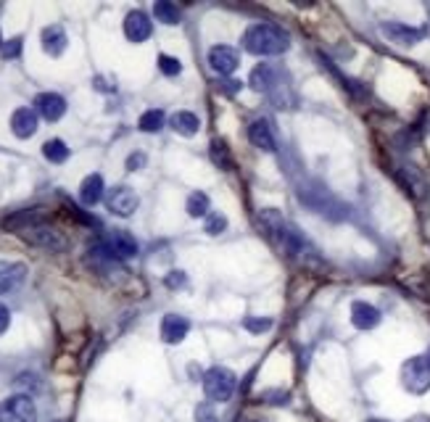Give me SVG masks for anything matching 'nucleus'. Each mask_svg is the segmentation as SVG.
Segmentation results:
<instances>
[{"label":"nucleus","instance_id":"24","mask_svg":"<svg viewBox=\"0 0 430 422\" xmlns=\"http://www.w3.org/2000/svg\"><path fill=\"white\" fill-rule=\"evenodd\" d=\"M187 214L196 216V219H201V216L206 219V214H209V196L201 193V190L190 193V198H187Z\"/></svg>","mask_w":430,"mask_h":422},{"label":"nucleus","instance_id":"27","mask_svg":"<svg viewBox=\"0 0 430 422\" xmlns=\"http://www.w3.org/2000/svg\"><path fill=\"white\" fill-rule=\"evenodd\" d=\"M243 328L253 335H259V333H267L272 328V319L270 317H246L243 319Z\"/></svg>","mask_w":430,"mask_h":422},{"label":"nucleus","instance_id":"32","mask_svg":"<svg viewBox=\"0 0 430 422\" xmlns=\"http://www.w3.org/2000/svg\"><path fill=\"white\" fill-rule=\"evenodd\" d=\"M143 164H145V156H143V153H132L130 159H127V169H130V172H138Z\"/></svg>","mask_w":430,"mask_h":422},{"label":"nucleus","instance_id":"20","mask_svg":"<svg viewBox=\"0 0 430 422\" xmlns=\"http://www.w3.org/2000/svg\"><path fill=\"white\" fill-rule=\"evenodd\" d=\"M201 127L198 122V116L193 111H177L172 116V130L177 132V135H185V138H193Z\"/></svg>","mask_w":430,"mask_h":422},{"label":"nucleus","instance_id":"7","mask_svg":"<svg viewBox=\"0 0 430 422\" xmlns=\"http://www.w3.org/2000/svg\"><path fill=\"white\" fill-rule=\"evenodd\" d=\"M380 32H383L391 43H399V45H417V43L425 38V29L407 27L402 21H383V24H380Z\"/></svg>","mask_w":430,"mask_h":422},{"label":"nucleus","instance_id":"29","mask_svg":"<svg viewBox=\"0 0 430 422\" xmlns=\"http://www.w3.org/2000/svg\"><path fill=\"white\" fill-rule=\"evenodd\" d=\"M21 45H24V40H21V38H11V40H6V43H3L0 53H3V58H6V61H11V58H19Z\"/></svg>","mask_w":430,"mask_h":422},{"label":"nucleus","instance_id":"22","mask_svg":"<svg viewBox=\"0 0 430 422\" xmlns=\"http://www.w3.org/2000/svg\"><path fill=\"white\" fill-rule=\"evenodd\" d=\"M209 153H211V161H214L219 169H233V153H230V145H227L225 140H211V148H209Z\"/></svg>","mask_w":430,"mask_h":422},{"label":"nucleus","instance_id":"11","mask_svg":"<svg viewBox=\"0 0 430 422\" xmlns=\"http://www.w3.org/2000/svg\"><path fill=\"white\" fill-rule=\"evenodd\" d=\"M150 32H153V24L150 19L143 13V11H130L127 13V19H124V35L130 43H145L150 38Z\"/></svg>","mask_w":430,"mask_h":422},{"label":"nucleus","instance_id":"34","mask_svg":"<svg viewBox=\"0 0 430 422\" xmlns=\"http://www.w3.org/2000/svg\"><path fill=\"white\" fill-rule=\"evenodd\" d=\"M267 399H272V404H285L288 401V394H264V401H267Z\"/></svg>","mask_w":430,"mask_h":422},{"label":"nucleus","instance_id":"1","mask_svg":"<svg viewBox=\"0 0 430 422\" xmlns=\"http://www.w3.org/2000/svg\"><path fill=\"white\" fill-rule=\"evenodd\" d=\"M241 45L253 56H280L290 48V38L277 24H253L243 32Z\"/></svg>","mask_w":430,"mask_h":422},{"label":"nucleus","instance_id":"4","mask_svg":"<svg viewBox=\"0 0 430 422\" xmlns=\"http://www.w3.org/2000/svg\"><path fill=\"white\" fill-rule=\"evenodd\" d=\"M38 420V406L27 394L9 396L0 401V422H35Z\"/></svg>","mask_w":430,"mask_h":422},{"label":"nucleus","instance_id":"36","mask_svg":"<svg viewBox=\"0 0 430 422\" xmlns=\"http://www.w3.org/2000/svg\"><path fill=\"white\" fill-rule=\"evenodd\" d=\"M0 48H3V38H0Z\"/></svg>","mask_w":430,"mask_h":422},{"label":"nucleus","instance_id":"30","mask_svg":"<svg viewBox=\"0 0 430 422\" xmlns=\"http://www.w3.org/2000/svg\"><path fill=\"white\" fill-rule=\"evenodd\" d=\"M219 90H222V93L225 95H238L241 93V90H243V82H241V79H222V82H219Z\"/></svg>","mask_w":430,"mask_h":422},{"label":"nucleus","instance_id":"23","mask_svg":"<svg viewBox=\"0 0 430 422\" xmlns=\"http://www.w3.org/2000/svg\"><path fill=\"white\" fill-rule=\"evenodd\" d=\"M43 156H45L50 164H64L66 159H69V148H66L64 140H48L45 145H43Z\"/></svg>","mask_w":430,"mask_h":422},{"label":"nucleus","instance_id":"33","mask_svg":"<svg viewBox=\"0 0 430 422\" xmlns=\"http://www.w3.org/2000/svg\"><path fill=\"white\" fill-rule=\"evenodd\" d=\"M9 325H11V311H9V306L0 304V335L9 330Z\"/></svg>","mask_w":430,"mask_h":422},{"label":"nucleus","instance_id":"9","mask_svg":"<svg viewBox=\"0 0 430 422\" xmlns=\"http://www.w3.org/2000/svg\"><path fill=\"white\" fill-rule=\"evenodd\" d=\"M103 248H106V253H109L111 259H132V256L138 253L135 238H132L130 233H124V230H114V233L106 238Z\"/></svg>","mask_w":430,"mask_h":422},{"label":"nucleus","instance_id":"3","mask_svg":"<svg viewBox=\"0 0 430 422\" xmlns=\"http://www.w3.org/2000/svg\"><path fill=\"white\" fill-rule=\"evenodd\" d=\"M402 385L409 394L430 391V362L428 357H412L402 367Z\"/></svg>","mask_w":430,"mask_h":422},{"label":"nucleus","instance_id":"35","mask_svg":"<svg viewBox=\"0 0 430 422\" xmlns=\"http://www.w3.org/2000/svg\"><path fill=\"white\" fill-rule=\"evenodd\" d=\"M367 422H385V420H367Z\"/></svg>","mask_w":430,"mask_h":422},{"label":"nucleus","instance_id":"17","mask_svg":"<svg viewBox=\"0 0 430 422\" xmlns=\"http://www.w3.org/2000/svg\"><path fill=\"white\" fill-rule=\"evenodd\" d=\"M27 277L24 264H0V293L16 291Z\"/></svg>","mask_w":430,"mask_h":422},{"label":"nucleus","instance_id":"26","mask_svg":"<svg viewBox=\"0 0 430 422\" xmlns=\"http://www.w3.org/2000/svg\"><path fill=\"white\" fill-rule=\"evenodd\" d=\"M204 227L209 235H222L227 230V216L225 214H216V211H209L204 219Z\"/></svg>","mask_w":430,"mask_h":422},{"label":"nucleus","instance_id":"6","mask_svg":"<svg viewBox=\"0 0 430 422\" xmlns=\"http://www.w3.org/2000/svg\"><path fill=\"white\" fill-rule=\"evenodd\" d=\"M282 77V69H277L275 64H259L256 69L251 72V77H248V84H251V90H256V93H275V87L280 82Z\"/></svg>","mask_w":430,"mask_h":422},{"label":"nucleus","instance_id":"10","mask_svg":"<svg viewBox=\"0 0 430 422\" xmlns=\"http://www.w3.org/2000/svg\"><path fill=\"white\" fill-rule=\"evenodd\" d=\"M24 240H29L32 245H43V248H53V251H61L66 245L64 235L58 233V230H53V227H45V225H35L29 227V230H24Z\"/></svg>","mask_w":430,"mask_h":422},{"label":"nucleus","instance_id":"13","mask_svg":"<svg viewBox=\"0 0 430 422\" xmlns=\"http://www.w3.org/2000/svg\"><path fill=\"white\" fill-rule=\"evenodd\" d=\"M35 109L43 119L48 122H58L66 113V101L58 93H40L38 101H35Z\"/></svg>","mask_w":430,"mask_h":422},{"label":"nucleus","instance_id":"15","mask_svg":"<svg viewBox=\"0 0 430 422\" xmlns=\"http://www.w3.org/2000/svg\"><path fill=\"white\" fill-rule=\"evenodd\" d=\"M351 322H354V328L359 330H373L380 325V311L375 309L373 304L354 301V304H351Z\"/></svg>","mask_w":430,"mask_h":422},{"label":"nucleus","instance_id":"2","mask_svg":"<svg viewBox=\"0 0 430 422\" xmlns=\"http://www.w3.org/2000/svg\"><path fill=\"white\" fill-rule=\"evenodd\" d=\"M201 383H204V394L211 401H230L235 394V385H238V377L227 367H211L204 372Z\"/></svg>","mask_w":430,"mask_h":422},{"label":"nucleus","instance_id":"19","mask_svg":"<svg viewBox=\"0 0 430 422\" xmlns=\"http://www.w3.org/2000/svg\"><path fill=\"white\" fill-rule=\"evenodd\" d=\"M103 177L101 174H87L82 179V185H79V201H82L84 206H95L98 201L103 198Z\"/></svg>","mask_w":430,"mask_h":422},{"label":"nucleus","instance_id":"28","mask_svg":"<svg viewBox=\"0 0 430 422\" xmlns=\"http://www.w3.org/2000/svg\"><path fill=\"white\" fill-rule=\"evenodd\" d=\"M159 72L167 77H177L182 72V64L175 56H159Z\"/></svg>","mask_w":430,"mask_h":422},{"label":"nucleus","instance_id":"16","mask_svg":"<svg viewBox=\"0 0 430 422\" xmlns=\"http://www.w3.org/2000/svg\"><path fill=\"white\" fill-rule=\"evenodd\" d=\"M248 140L256 145L259 150H275V132H272L270 122L267 119H256V122H251V127H248Z\"/></svg>","mask_w":430,"mask_h":422},{"label":"nucleus","instance_id":"8","mask_svg":"<svg viewBox=\"0 0 430 422\" xmlns=\"http://www.w3.org/2000/svg\"><path fill=\"white\" fill-rule=\"evenodd\" d=\"M238 64H241V56H238V50L230 45H214L211 50H209V66L214 69L216 74H233L235 69H238Z\"/></svg>","mask_w":430,"mask_h":422},{"label":"nucleus","instance_id":"31","mask_svg":"<svg viewBox=\"0 0 430 422\" xmlns=\"http://www.w3.org/2000/svg\"><path fill=\"white\" fill-rule=\"evenodd\" d=\"M164 282H167L169 288H182V285L187 282V277H185V272H169Z\"/></svg>","mask_w":430,"mask_h":422},{"label":"nucleus","instance_id":"25","mask_svg":"<svg viewBox=\"0 0 430 422\" xmlns=\"http://www.w3.org/2000/svg\"><path fill=\"white\" fill-rule=\"evenodd\" d=\"M143 132H159L164 127V111L161 109H150L140 116V122H138Z\"/></svg>","mask_w":430,"mask_h":422},{"label":"nucleus","instance_id":"12","mask_svg":"<svg viewBox=\"0 0 430 422\" xmlns=\"http://www.w3.org/2000/svg\"><path fill=\"white\" fill-rule=\"evenodd\" d=\"M11 130H13V135L16 138H21V140H27V138H32L35 132H38V111L35 109H16L13 111V116H11Z\"/></svg>","mask_w":430,"mask_h":422},{"label":"nucleus","instance_id":"5","mask_svg":"<svg viewBox=\"0 0 430 422\" xmlns=\"http://www.w3.org/2000/svg\"><path fill=\"white\" fill-rule=\"evenodd\" d=\"M106 206H109V211L116 216H132L135 211H138V206H140V198H138V193L132 188H127V185H119V188L109 190V196H106Z\"/></svg>","mask_w":430,"mask_h":422},{"label":"nucleus","instance_id":"37","mask_svg":"<svg viewBox=\"0 0 430 422\" xmlns=\"http://www.w3.org/2000/svg\"><path fill=\"white\" fill-rule=\"evenodd\" d=\"M428 362H430V354H428Z\"/></svg>","mask_w":430,"mask_h":422},{"label":"nucleus","instance_id":"21","mask_svg":"<svg viewBox=\"0 0 430 422\" xmlns=\"http://www.w3.org/2000/svg\"><path fill=\"white\" fill-rule=\"evenodd\" d=\"M153 16H156L161 24H169V27L180 24V9L175 3H169V0H159V3L153 6Z\"/></svg>","mask_w":430,"mask_h":422},{"label":"nucleus","instance_id":"18","mask_svg":"<svg viewBox=\"0 0 430 422\" xmlns=\"http://www.w3.org/2000/svg\"><path fill=\"white\" fill-rule=\"evenodd\" d=\"M66 32L64 27H58V24H53V27H45L43 29V50H45L48 56H61L66 50Z\"/></svg>","mask_w":430,"mask_h":422},{"label":"nucleus","instance_id":"14","mask_svg":"<svg viewBox=\"0 0 430 422\" xmlns=\"http://www.w3.org/2000/svg\"><path fill=\"white\" fill-rule=\"evenodd\" d=\"M187 330H190V322L185 317H180V314H167L161 319V340L164 343H172V346L180 343L187 335Z\"/></svg>","mask_w":430,"mask_h":422}]
</instances>
